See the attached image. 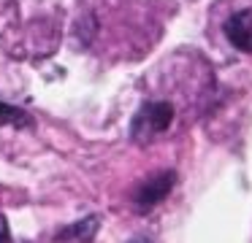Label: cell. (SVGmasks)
<instances>
[{"mask_svg": "<svg viewBox=\"0 0 252 243\" xmlns=\"http://www.w3.org/2000/svg\"><path fill=\"white\" fill-rule=\"evenodd\" d=\"M174 122V106L168 100H149L136 111L130 122V138L136 143H149L155 135L165 133Z\"/></svg>", "mask_w": 252, "mask_h": 243, "instance_id": "6da1fadb", "label": "cell"}, {"mask_svg": "<svg viewBox=\"0 0 252 243\" xmlns=\"http://www.w3.org/2000/svg\"><path fill=\"white\" fill-rule=\"evenodd\" d=\"M174 184H176V173L174 170H163V173H158V176L147 178V181L136 189V194H133L136 208L138 211H149V208H155L158 203H163V200L171 194Z\"/></svg>", "mask_w": 252, "mask_h": 243, "instance_id": "7a4b0ae2", "label": "cell"}, {"mask_svg": "<svg viewBox=\"0 0 252 243\" xmlns=\"http://www.w3.org/2000/svg\"><path fill=\"white\" fill-rule=\"evenodd\" d=\"M222 32L233 49L252 54V8H241L230 14L222 25Z\"/></svg>", "mask_w": 252, "mask_h": 243, "instance_id": "3957f363", "label": "cell"}, {"mask_svg": "<svg viewBox=\"0 0 252 243\" xmlns=\"http://www.w3.org/2000/svg\"><path fill=\"white\" fill-rule=\"evenodd\" d=\"M98 227H100V216H95V214L93 216H84V219L68 224L65 230L57 235V241H60V243H65V241H71V243H93Z\"/></svg>", "mask_w": 252, "mask_h": 243, "instance_id": "277c9868", "label": "cell"}, {"mask_svg": "<svg viewBox=\"0 0 252 243\" xmlns=\"http://www.w3.org/2000/svg\"><path fill=\"white\" fill-rule=\"evenodd\" d=\"M0 124H14V127H30L33 119L22 111V108H14L8 103H0Z\"/></svg>", "mask_w": 252, "mask_h": 243, "instance_id": "5b68a950", "label": "cell"}, {"mask_svg": "<svg viewBox=\"0 0 252 243\" xmlns=\"http://www.w3.org/2000/svg\"><path fill=\"white\" fill-rule=\"evenodd\" d=\"M0 243H14L11 241V230H8V221H6L3 214H0Z\"/></svg>", "mask_w": 252, "mask_h": 243, "instance_id": "8992f818", "label": "cell"}, {"mask_svg": "<svg viewBox=\"0 0 252 243\" xmlns=\"http://www.w3.org/2000/svg\"><path fill=\"white\" fill-rule=\"evenodd\" d=\"M127 243H152V241H149V238H144V235H138V238H130Z\"/></svg>", "mask_w": 252, "mask_h": 243, "instance_id": "52a82bcc", "label": "cell"}]
</instances>
